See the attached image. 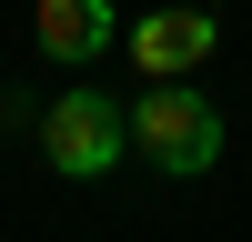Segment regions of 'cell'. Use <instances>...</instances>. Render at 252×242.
<instances>
[{
	"label": "cell",
	"mask_w": 252,
	"mask_h": 242,
	"mask_svg": "<svg viewBox=\"0 0 252 242\" xmlns=\"http://www.w3.org/2000/svg\"><path fill=\"white\" fill-rule=\"evenodd\" d=\"M131 151L152 161V172L192 182V172L222 161V111H212L202 91H182V81H161L152 101H131Z\"/></svg>",
	"instance_id": "1"
},
{
	"label": "cell",
	"mask_w": 252,
	"mask_h": 242,
	"mask_svg": "<svg viewBox=\"0 0 252 242\" xmlns=\"http://www.w3.org/2000/svg\"><path fill=\"white\" fill-rule=\"evenodd\" d=\"M121 151H131V111H121V101H101V91H61L51 111H40V161H51V172L101 182Z\"/></svg>",
	"instance_id": "2"
},
{
	"label": "cell",
	"mask_w": 252,
	"mask_h": 242,
	"mask_svg": "<svg viewBox=\"0 0 252 242\" xmlns=\"http://www.w3.org/2000/svg\"><path fill=\"white\" fill-rule=\"evenodd\" d=\"M212 20L202 10H152V20H131V60L141 71H161V81H182V71H202V60H212Z\"/></svg>",
	"instance_id": "3"
},
{
	"label": "cell",
	"mask_w": 252,
	"mask_h": 242,
	"mask_svg": "<svg viewBox=\"0 0 252 242\" xmlns=\"http://www.w3.org/2000/svg\"><path fill=\"white\" fill-rule=\"evenodd\" d=\"M40 51L51 60H101L111 51V0H40Z\"/></svg>",
	"instance_id": "4"
}]
</instances>
